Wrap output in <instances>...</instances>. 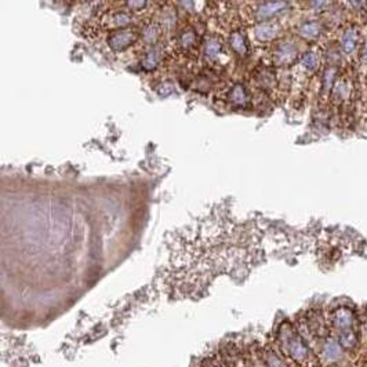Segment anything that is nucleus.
I'll return each instance as SVG.
<instances>
[{
    "label": "nucleus",
    "instance_id": "obj_2",
    "mask_svg": "<svg viewBox=\"0 0 367 367\" xmlns=\"http://www.w3.org/2000/svg\"><path fill=\"white\" fill-rule=\"evenodd\" d=\"M163 54H164V48H163L161 43H158V45L151 47L145 53L144 58H142V62H141L142 68L145 69V70H153L161 64Z\"/></svg>",
    "mask_w": 367,
    "mask_h": 367
},
{
    "label": "nucleus",
    "instance_id": "obj_5",
    "mask_svg": "<svg viewBox=\"0 0 367 367\" xmlns=\"http://www.w3.org/2000/svg\"><path fill=\"white\" fill-rule=\"evenodd\" d=\"M159 36H161V28L156 23H146L141 32V38L144 39V42L146 45H152V46L158 45Z\"/></svg>",
    "mask_w": 367,
    "mask_h": 367
},
{
    "label": "nucleus",
    "instance_id": "obj_8",
    "mask_svg": "<svg viewBox=\"0 0 367 367\" xmlns=\"http://www.w3.org/2000/svg\"><path fill=\"white\" fill-rule=\"evenodd\" d=\"M180 45L184 48H191L196 45V35L192 29H186V31L181 32L180 35Z\"/></svg>",
    "mask_w": 367,
    "mask_h": 367
},
{
    "label": "nucleus",
    "instance_id": "obj_4",
    "mask_svg": "<svg viewBox=\"0 0 367 367\" xmlns=\"http://www.w3.org/2000/svg\"><path fill=\"white\" fill-rule=\"evenodd\" d=\"M229 46L232 47V50L242 57H246L249 54V45L246 40L245 35L240 32H233L229 38Z\"/></svg>",
    "mask_w": 367,
    "mask_h": 367
},
{
    "label": "nucleus",
    "instance_id": "obj_7",
    "mask_svg": "<svg viewBox=\"0 0 367 367\" xmlns=\"http://www.w3.org/2000/svg\"><path fill=\"white\" fill-rule=\"evenodd\" d=\"M282 3H265L262 4V7L257 10V18L262 21V20H267L268 17H271L274 13H276L277 10L276 8L280 7Z\"/></svg>",
    "mask_w": 367,
    "mask_h": 367
},
{
    "label": "nucleus",
    "instance_id": "obj_6",
    "mask_svg": "<svg viewBox=\"0 0 367 367\" xmlns=\"http://www.w3.org/2000/svg\"><path fill=\"white\" fill-rule=\"evenodd\" d=\"M109 18H111V25L116 26L117 29H124L129 23H131L130 14L126 11H116Z\"/></svg>",
    "mask_w": 367,
    "mask_h": 367
},
{
    "label": "nucleus",
    "instance_id": "obj_11",
    "mask_svg": "<svg viewBox=\"0 0 367 367\" xmlns=\"http://www.w3.org/2000/svg\"><path fill=\"white\" fill-rule=\"evenodd\" d=\"M127 6L131 8H136V10H142L146 6V3L145 1H130V3H127Z\"/></svg>",
    "mask_w": 367,
    "mask_h": 367
},
{
    "label": "nucleus",
    "instance_id": "obj_10",
    "mask_svg": "<svg viewBox=\"0 0 367 367\" xmlns=\"http://www.w3.org/2000/svg\"><path fill=\"white\" fill-rule=\"evenodd\" d=\"M271 31H274V29H271L268 25H260L255 28V36L260 40H268L274 36V33H271Z\"/></svg>",
    "mask_w": 367,
    "mask_h": 367
},
{
    "label": "nucleus",
    "instance_id": "obj_1",
    "mask_svg": "<svg viewBox=\"0 0 367 367\" xmlns=\"http://www.w3.org/2000/svg\"><path fill=\"white\" fill-rule=\"evenodd\" d=\"M138 33L133 29H115L108 35V45L115 51H123L137 40Z\"/></svg>",
    "mask_w": 367,
    "mask_h": 367
},
{
    "label": "nucleus",
    "instance_id": "obj_3",
    "mask_svg": "<svg viewBox=\"0 0 367 367\" xmlns=\"http://www.w3.org/2000/svg\"><path fill=\"white\" fill-rule=\"evenodd\" d=\"M249 92L246 90V87L243 84H235L232 86V89L229 90L228 94V101L233 107H245L246 104L249 102Z\"/></svg>",
    "mask_w": 367,
    "mask_h": 367
},
{
    "label": "nucleus",
    "instance_id": "obj_9",
    "mask_svg": "<svg viewBox=\"0 0 367 367\" xmlns=\"http://www.w3.org/2000/svg\"><path fill=\"white\" fill-rule=\"evenodd\" d=\"M221 51V42L218 39L211 38L208 39L206 43V55L208 58H215Z\"/></svg>",
    "mask_w": 367,
    "mask_h": 367
}]
</instances>
